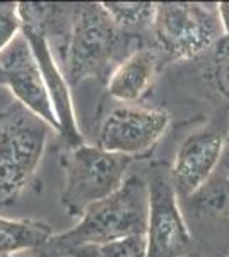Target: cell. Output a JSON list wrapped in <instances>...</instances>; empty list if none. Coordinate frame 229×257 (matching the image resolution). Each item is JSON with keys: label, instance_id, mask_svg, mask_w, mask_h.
Segmentation results:
<instances>
[{"label": "cell", "instance_id": "obj_1", "mask_svg": "<svg viewBox=\"0 0 229 257\" xmlns=\"http://www.w3.org/2000/svg\"><path fill=\"white\" fill-rule=\"evenodd\" d=\"M140 47L145 45L120 30L103 4H74L67 45L58 65L69 86L86 79L106 84L113 70Z\"/></svg>", "mask_w": 229, "mask_h": 257}, {"label": "cell", "instance_id": "obj_2", "mask_svg": "<svg viewBox=\"0 0 229 257\" xmlns=\"http://www.w3.org/2000/svg\"><path fill=\"white\" fill-rule=\"evenodd\" d=\"M52 131L18 101L0 110V208L16 204L33 184Z\"/></svg>", "mask_w": 229, "mask_h": 257}, {"label": "cell", "instance_id": "obj_3", "mask_svg": "<svg viewBox=\"0 0 229 257\" xmlns=\"http://www.w3.org/2000/svg\"><path fill=\"white\" fill-rule=\"evenodd\" d=\"M147 214V180L140 173H132L111 196L91 204L76 226L57 233V237L69 243L99 247L135 235H145Z\"/></svg>", "mask_w": 229, "mask_h": 257}, {"label": "cell", "instance_id": "obj_4", "mask_svg": "<svg viewBox=\"0 0 229 257\" xmlns=\"http://www.w3.org/2000/svg\"><path fill=\"white\" fill-rule=\"evenodd\" d=\"M226 36L219 4H156L152 40L166 62H190L202 57Z\"/></svg>", "mask_w": 229, "mask_h": 257}, {"label": "cell", "instance_id": "obj_5", "mask_svg": "<svg viewBox=\"0 0 229 257\" xmlns=\"http://www.w3.org/2000/svg\"><path fill=\"white\" fill-rule=\"evenodd\" d=\"M132 161L128 156L103 151L86 143L62 153L65 184L60 202L69 216L81 218L91 204L118 190Z\"/></svg>", "mask_w": 229, "mask_h": 257}, {"label": "cell", "instance_id": "obj_6", "mask_svg": "<svg viewBox=\"0 0 229 257\" xmlns=\"http://www.w3.org/2000/svg\"><path fill=\"white\" fill-rule=\"evenodd\" d=\"M145 180L149 187L147 257H198V247L181 211L169 165L154 161Z\"/></svg>", "mask_w": 229, "mask_h": 257}, {"label": "cell", "instance_id": "obj_7", "mask_svg": "<svg viewBox=\"0 0 229 257\" xmlns=\"http://www.w3.org/2000/svg\"><path fill=\"white\" fill-rule=\"evenodd\" d=\"M169 122L171 115L164 108L122 103L101 120L94 146L132 160L145 158L166 134Z\"/></svg>", "mask_w": 229, "mask_h": 257}, {"label": "cell", "instance_id": "obj_8", "mask_svg": "<svg viewBox=\"0 0 229 257\" xmlns=\"http://www.w3.org/2000/svg\"><path fill=\"white\" fill-rule=\"evenodd\" d=\"M190 233L198 247V257H222L229 250V177L220 168L205 185L181 199Z\"/></svg>", "mask_w": 229, "mask_h": 257}, {"label": "cell", "instance_id": "obj_9", "mask_svg": "<svg viewBox=\"0 0 229 257\" xmlns=\"http://www.w3.org/2000/svg\"><path fill=\"white\" fill-rule=\"evenodd\" d=\"M229 115H215L205 127L186 136L169 167L178 199H186L205 185L219 168L226 148Z\"/></svg>", "mask_w": 229, "mask_h": 257}, {"label": "cell", "instance_id": "obj_10", "mask_svg": "<svg viewBox=\"0 0 229 257\" xmlns=\"http://www.w3.org/2000/svg\"><path fill=\"white\" fill-rule=\"evenodd\" d=\"M0 67H2L6 86L14 94L16 101L24 108L48 123L58 134V118L53 110L48 89L38 67L28 40L19 33L4 52H0Z\"/></svg>", "mask_w": 229, "mask_h": 257}, {"label": "cell", "instance_id": "obj_11", "mask_svg": "<svg viewBox=\"0 0 229 257\" xmlns=\"http://www.w3.org/2000/svg\"><path fill=\"white\" fill-rule=\"evenodd\" d=\"M21 33L28 40L29 47H31L33 53H35V59L38 62L45 86L48 89L53 110H55V115L58 118V125H60V128H58V139L62 143V148H64V151H67V149L81 146V144H84V138H82L77 125L69 82L65 81L64 72H62L57 59L53 57V52L48 45L47 36H45L43 30L38 24L26 19H21Z\"/></svg>", "mask_w": 229, "mask_h": 257}, {"label": "cell", "instance_id": "obj_12", "mask_svg": "<svg viewBox=\"0 0 229 257\" xmlns=\"http://www.w3.org/2000/svg\"><path fill=\"white\" fill-rule=\"evenodd\" d=\"M164 62V55L156 45L134 50L108 79L106 91L110 98L125 105H139V101L152 91Z\"/></svg>", "mask_w": 229, "mask_h": 257}, {"label": "cell", "instance_id": "obj_13", "mask_svg": "<svg viewBox=\"0 0 229 257\" xmlns=\"http://www.w3.org/2000/svg\"><path fill=\"white\" fill-rule=\"evenodd\" d=\"M178 65L186 76H193L197 93L215 108V115H229V36L205 52L202 57Z\"/></svg>", "mask_w": 229, "mask_h": 257}, {"label": "cell", "instance_id": "obj_14", "mask_svg": "<svg viewBox=\"0 0 229 257\" xmlns=\"http://www.w3.org/2000/svg\"><path fill=\"white\" fill-rule=\"evenodd\" d=\"M53 237V228L47 221L33 218L9 219L0 216V257L24 250H36Z\"/></svg>", "mask_w": 229, "mask_h": 257}, {"label": "cell", "instance_id": "obj_15", "mask_svg": "<svg viewBox=\"0 0 229 257\" xmlns=\"http://www.w3.org/2000/svg\"><path fill=\"white\" fill-rule=\"evenodd\" d=\"M103 7L123 33L134 36L144 45H154L152 24L156 16V4L103 2Z\"/></svg>", "mask_w": 229, "mask_h": 257}, {"label": "cell", "instance_id": "obj_16", "mask_svg": "<svg viewBox=\"0 0 229 257\" xmlns=\"http://www.w3.org/2000/svg\"><path fill=\"white\" fill-rule=\"evenodd\" d=\"M35 257H99L98 245L87 243H69L64 242L53 233V237L45 245L33 250Z\"/></svg>", "mask_w": 229, "mask_h": 257}, {"label": "cell", "instance_id": "obj_17", "mask_svg": "<svg viewBox=\"0 0 229 257\" xmlns=\"http://www.w3.org/2000/svg\"><path fill=\"white\" fill-rule=\"evenodd\" d=\"M99 257H147L145 235H135L99 245Z\"/></svg>", "mask_w": 229, "mask_h": 257}, {"label": "cell", "instance_id": "obj_18", "mask_svg": "<svg viewBox=\"0 0 229 257\" xmlns=\"http://www.w3.org/2000/svg\"><path fill=\"white\" fill-rule=\"evenodd\" d=\"M21 33V18L18 4L0 2V52L11 45V41Z\"/></svg>", "mask_w": 229, "mask_h": 257}, {"label": "cell", "instance_id": "obj_19", "mask_svg": "<svg viewBox=\"0 0 229 257\" xmlns=\"http://www.w3.org/2000/svg\"><path fill=\"white\" fill-rule=\"evenodd\" d=\"M219 168L222 170L224 173L229 177V123H227V138H226V148H224V155L222 160H220Z\"/></svg>", "mask_w": 229, "mask_h": 257}, {"label": "cell", "instance_id": "obj_20", "mask_svg": "<svg viewBox=\"0 0 229 257\" xmlns=\"http://www.w3.org/2000/svg\"><path fill=\"white\" fill-rule=\"evenodd\" d=\"M219 12H220V18H222L224 31H226V35L229 36V2H220Z\"/></svg>", "mask_w": 229, "mask_h": 257}, {"label": "cell", "instance_id": "obj_21", "mask_svg": "<svg viewBox=\"0 0 229 257\" xmlns=\"http://www.w3.org/2000/svg\"><path fill=\"white\" fill-rule=\"evenodd\" d=\"M0 86H6V77H4L2 67H0Z\"/></svg>", "mask_w": 229, "mask_h": 257}, {"label": "cell", "instance_id": "obj_22", "mask_svg": "<svg viewBox=\"0 0 229 257\" xmlns=\"http://www.w3.org/2000/svg\"><path fill=\"white\" fill-rule=\"evenodd\" d=\"M222 257H229V250H227V252H226V254H224Z\"/></svg>", "mask_w": 229, "mask_h": 257}]
</instances>
